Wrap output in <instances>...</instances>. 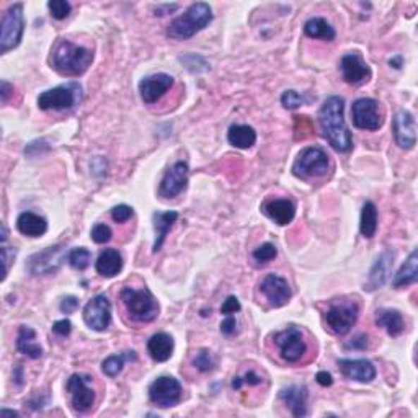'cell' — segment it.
<instances>
[{"instance_id":"24","label":"cell","mask_w":418,"mask_h":418,"mask_svg":"<svg viewBox=\"0 0 418 418\" xmlns=\"http://www.w3.org/2000/svg\"><path fill=\"white\" fill-rule=\"evenodd\" d=\"M15 347H17L20 353L28 356V358L32 359H38L43 356V348L36 342V332L32 327H27V325H22V327L18 328Z\"/></svg>"},{"instance_id":"6","label":"cell","mask_w":418,"mask_h":418,"mask_svg":"<svg viewBox=\"0 0 418 418\" xmlns=\"http://www.w3.org/2000/svg\"><path fill=\"white\" fill-rule=\"evenodd\" d=\"M330 168L328 156L321 147H306L293 165V173L297 178H317L327 175Z\"/></svg>"},{"instance_id":"43","label":"cell","mask_w":418,"mask_h":418,"mask_svg":"<svg viewBox=\"0 0 418 418\" xmlns=\"http://www.w3.org/2000/svg\"><path fill=\"white\" fill-rule=\"evenodd\" d=\"M239 311H240V302L235 296L227 297L223 304V307H221V312L226 314V316H232V314H235Z\"/></svg>"},{"instance_id":"32","label":"cell","mask_w":418,"mask_h":418,"mask_svg":"<svg viewBox=\"0 0 418 418\" xmlns=\"http://www.w3.org/2000/svg\"><path fill=\"white\" fill-rule=\"evenodd\" d=\"M304 33H306L309 38L312 39H322V41H333L335 36V30L332 25H330L325 18H311L309 22L304 25Z\"/></svg>"},{"instance_id":"22","label":"cell","mask_w":418,"mask_h":418,"mask_svg":"<svg viewBox=\"0 0 418 418\" xmlns=\"http://www.w3.org/2000/svg\"><path fill=\"white\" fill-rule=\"evenodd\" d=\"M263 213L270 219L275 221L278 226H288L293 223L294 216H296V206H294L291 199L286 198L268 199L266 203L263 204Z\"/></svg>"},{"instance_id":"21","label":"cell","mask_w":418,"mask_h":418,"mask_svg":"<svg viewBox=\"0 0 418 418\" xmlns=\"http://www.w3.org/2000/svg\"><path fill=\"white\" fill-rule=\"evenodd\" d=\"M338 368L345 378L358 383H371L376 378L374 364L368 359H338Z\"/></svg>"},{"instance_id":"33","label":"cell","mask_w":418,"mask_h":418,"mask_svg":"<svg viewBox=\"0 0 418 418\" xmlns=\"http://www.w3.org/2000/svg\"><path fill=\"white\" fill-rule=\"evenodd\" d=\"M359 230L366 239H373L378 230V208L373 201H366L361 209V223Z\"/></svg>"},{"instance_id":"17","label":"cell","mask_w":418,"mask_h":418,"mask_svg":"<svg viewBox=\"0 0 418 418\" xmlns=\"http://www.w3.org/2000/svg\"><path fill=\"white\" fill-rule=\"evenodd\" d=\"M188 183V165L185 162H177L165 172L159 193L164 198H175L187 188Z\"/></svg>"},{"instance_id":"34","label":"cell","mask_w":418,"mask_h":418,"mask_svg":"<svg viewBox=\"0 0 418 418\" xmlns=\"http://www.w3.org/2000/svg\"><path fill=\"white\" fill-rule=\"evenodd\" d=\"M136 359H137V356L134 352L111 355L102 363V371L108 376V378H116V376L123 371V366H125L126 361H136Z\"/></svg>"},{"instance_id":"37","label":"cell","mask_w":418,"mask_h":418,"mask_svg":"<svg viewBox=\"0 0 418 418\" xmlns=\"http://www.w3.org/2000/svg\"><path fill=\"white\" fill-rule=\"evenodd\" d=\"M281 103L288 110H296V108L306 103V97L301 95L296 90H286L285 94L281 95Z\"/></svg>"},{"instance_id":"47","label":"cell","mask_w":418,"mask_h":418,"mask_svg":"<svg viewBox=\"0 0 418 418\" xmlns=\"http://www.w3.org/2000/svg\"><path fill=\"white\" fill-rule=\"evenodd\" d=\"M13 257H15V250H10V247L2 244V262H4V276H2V280H5V276H7L10 262L13 260Z\"/></svg>"},{"instance_id":"39","label":"cell","mask_w":418,"mask_h":418,"mask_svg":"<svg viewBox=\"0 0 418 418\" xmlns=\"http://www.w3.org/2000/svg\"><path fill=\"white\" fill-rule=\"evenodd\" d=\"M276 254H278L276 247L268 242V244H263L258 247V249L254 252V258L258 263H266L273 260V258L276 257Z\"/></svg>"},{"instance_id":"19","label":"cell","mask_w":418,"mask_h":418,"mask_svg":"<svg viewBox=\"0 0 418 418\" xmlns=\"http://www.w3.org/2000/svg\"><path fill=\"white\" fill-rule=\"evenodd\" d=\"M340 69L343 80L350 85H361L371 79L369 66L361 59L358 53L345 54L340 61Z\"/></svg>"},{"instance_id":"7","label":"cell","mask_w":418,"mask_h":418,"mask_svg":"<svg viewBox=\"0 0 418 418\" xmlns=\"http://www.w3.org/2000/svg\"><path fill=\"white\" fill-rule=\"evenodd\" d=\"M25 30L23 22V5L13 4L8 7L7 12L4 13L2 18V30H0V53L5 54L10 49L17 48L22 41Z\"/></svg>"},{"instance_id":"51","label":"cell","mask_w":418,"mask_h":418,"mask_svg":"<svg viewBox=\"0 0 418 418\" xmlns=\"http://www.w3.org/2000/svg\"><path fill=\"white\" fill-rule=\"evenodd\" d=\"M242 383L250 384V386H257V384L262 383V378H260V376H257L254 371H249V373L245 374V379H242Z\"/></svg>"},{"instance_id":"18","label":"cell","mask_w":418,"mask_h":418,"mask_svg":"<svg viewBox=\"0 0 418 418\" xmlns=\"http://www.w3.org/2000/svg\"><path fill=\"white\" fill-rule=\"evenodd\" d=\"M395 144L402 149H412L417 144V123L410 111L400 110L392 123Z\"/></svg>"},{"instance_id":"25","label":"cell","mask_w":418,"mask_h":418,"mask_svg":"<svg viewBox=\"0 0 418 418\" xmlns=\"http://www.w3.org/2000/svg\"><path fill=\"white\" fill-rule=\"evenodd\" d=\"M98 275L105 278H113L121 271L123 268V257L116 249H105L97 258L95 263Z\"/></svg>"},{"instance_id":"48","label":"cell","mask_w":418,"mask_h":418,"mask_svg":"<svg viewBox=\"0 0 418 418\" xmlns=\"http://www.w3.org/2000/svg\"><path fill=\"white\" fill-rule=\"evenodd\" d=\"M235 327H237V321L232 316H227L226 321L221 324V332L224 335H232L235 332Z\"/></svg>"},{"instance_id":"44","label":"cell","mask_w":418,"mask_h":418,"mask_svg":"<svg viewBox=\"0 0 418 418\" xmlns=\"http://www.w3.org/2000/svg\"><path fill=\"white\" fill-rule=\"evenodd\" d=\"M369 345V338L368 335L361 333V335H356L355 338H352V342H348L345 345V348H353V350H366Z\"/></svg>"},{"instance_id":"41","label":"cell","mask_w":418,"mask_h":418,"mask_svg":"<svg viewBox=\"0 0 418 418\" xmlns=\"http://www.w3.org/2000/svg\"><path fill=\"white\" fill-rule=\"evenodd\" d=\"M133 208L128 204H118L115 208L111 209V218L115 223H126L133 218Z\"/></svg>"},{"instance_id":"31","label":"cell","mask_w":418,"mask_h":418,"mask_svg":"<svg viewBox=\"0 0 418 418\" xmlns=\"http://www.w3.org/2000/svg\"><path fill=\"white\" fill-rule=\"evenodd\" d=\"M227 141L237 149H250L257 142V133L252 126L235 125L227 133Z\"/></svg>"},{"instance_id":"4","label":"cell","mask_w":418,"mask_h":418,"mask_svg":"<svg viewBox=\"0 0 418 418\" xmlns=\"http://www.w3.org/2000/svg\"><path fill=\"white\" fill-rule=\"evenodd\" d=\"M120 297L123 304H125L128 314L134 321L152 322L157 319L159 302L157 299L154 297V294L146 290V288L136 290V288L126 286L121 290Z\"/></svg>"},{"instance_id":"53","label":"cell","mask_w":418,"mask_h":418,"mask_svg":"<svg viewBox=\"0 0 418 418\" xmlns=\"http://www.w3.org/2000/svg\"><path fill=\"white\" fill-rule=\"evenodd\" d=\"M7 415L18 417V412H15V410H7V409H2V410H0V417H7Z\"/></svg>"},{"instance_id":"12","label":"cell","mask_w":418,"mask_h":418,"mask_svg":"<svg viewBox=\"0 0 418 418\" xmlns=\"http://www.w3.org/2000/svg\"><path fill=\"white\" fill-rule=\"evenodd\" d=\"M353 125L364 131H378L383 126V116L379 113L378 102L373 98H359L352 106Z\"/></svg>"},{"instance_id":"42","label":"cell","mask_w":418,"mask_h":418,"mask_svg":"<svg viewBox=\"0 0 418 418\" xmlns=\"http://www.w3.org/2000/svg\"><path fill=\"white\" fill-rule=\"evenodd\" d=\"M48 149H49L48 141H46V139H38V141H32L27 147H25V154L30 157H35L41 152H46Z\"/></svg>"},{"instance_id":"1","label":"cell","mask_w":418,"mask_h":418,"mask_svg":"<svg viewBox=\"0 0 418 418\" xmlns=\"http://www.w3.org/2000/svg\"><path fill=\"white\" fill-rule=\"evenodd\" d=\"M345 102L342 97H330L319 111V125L324 137L338 152H348L353 147V139L345 123Z\"/></svg>"},{"instance_id":"14","label":"cell","mask_w":418,"mask_h":418,"mask_svg":"<svg viewBox=\"0 0 418 418\" xmlns=\"http://www.w3.org/2000/svg\"><path fill=\"white\" fill-rule=\"evenodd\" d=\"M87 381L89 379H85L84 376L74 374L70 376L66 384V389L70 395L72 409L75 412H80V414L89 412L92 407H94V402H95V392L87 386Z\"/></svg>"},{"instance_id":"26","label":"cell","mask_w":418,"mask_h":418,"mask_svg":"<svg viewBox=\"0 0 418 418\" xmlns=\"http://www.w3.org/2000/svg\"><path fill=\"white\" fill-rule=\"evenodd\" d=\"M147 352L154 361L164 363V361L170 359V356L173 353V338L164 332L152 335L151 340L147 342Z\"/></svg>"},{"instance_id":"20","label":"cell","mask_w":418,"mask_h":418,"mask_svg":"<svg viewBox=\"0 0 418 418\" xmlns=\"http://www.w3.org/2000/svg\"><path fill=\"white\" fill-rule=\"evenodd\" d=\"M392 265H394V252L391 249H386L381 252V255L376 258L373 268H371L368 281L364 283V291L373 293L386 285L387 278L391 275Z\"/></svg>"},{"instance_id":"50","label":"cell","mask_w":418,"mask_h":418,"mask_svg":"<svg viewBox=\"0 0 418 418\" xmlns=\"http://www.w3.org/2000/svg\"><path fill=\"white\" fill-rule=\"evenodd\" d=\"M316 379H317V383L321 384V386H324V387L332 386V383H333L332 374L327 373V371H319L317 376H316Z\"/></svg>"},{"instance_id":"5","label":"cell","mask_w":418,"mask_h":418,"mask_svg":"<svg viewBox=\"0 0 418 418\" xmlns=\"http://www.w3.org/2000/svg\"><path fill=\"white\" fill-rule=\"evenodd\" d=\"M80 100L82 87L77 82H67V84L56 87V89L43 92L38 97V106L44 111L70 110V108L79 105Z\"/></svg>"},{"instance_id":"49","label":"cell","mask_w":418,"mask_h":418,"mask_svg":"<svg viewBox=\"0 0 418 418\" xmlns=\"http://www.w3.org/2000/svg\"><path fill=\"white\" fill-rule=\"evenodd\" d=\"M12 94H13V85L2 80V84H0V98H2V103H7L8 97Z\"/></svg>"},{"instance_id":"3","label":"cell","mask_w":418,"mask_h":418,"mask_svg":"<svg viewBox=\"0 0 418 418\" xmlns=\"http://www.w3.org/2000/svg\"><path fill=\"white\" fill-rule=\"evenodd\" d=\"M211 22H213V10H211L209 5L204 2L193 4L187 12L170 23L167 35L168 38L178 41L190 39L196 33H199L201 30L208 27Z\"/></svg>"},{"instance_id":"16","label":"cell","mask_w":418,"mask_h":418,"mask_svg":"<svg viewBox=\"0 0 418 418\" xmlns=\"http://www.w3.org/2000/svg\"><path fill=\"white\" fill-rule=\"evenodd\" d=\"M260 291L271 307H283L291 299V288L285 278L278 275H266L260 283Z\"/></svg>"},{"instance_id":"10","label":"cell","mask_w":418,"mask_h":418,"mask_svg":"<svg viewBox=\"0 0 418 418\" xmlns=\"http://www.w3.org/2000/svg\"><path fill=\"white\" fill-rule=\"evenodd\" d=\"M149 399L161 409L175 407L182 400V384L172 376H162L149 386Z\"/></svg>"},{"instance_id":"45","label":"cell","mask_w":418,"mask_h":418,"mask_svg":"<svg viewBox=\"0 0 418 418\" xmlns=\"http://www.w3.org/2000/svg\"><path fill=\"white\" fill-rule=\"evenodd\" d=\"M77 307H79V299L74 297V296H67L63 299V302H61V312L63 314H72L77 311Z\"/></svg>"},{"instance_id":"40","label":"cell","mask_w":418,"mask_h":418,"mask_svg":"<svg viewBox=\"0 0 418 418\" xmlns=\"http://www.w3.org/2000/svg\"><path fill=\"white\" fill-rule=\"evenodd\" d=\"M111 229L105 224H97L94 229H92V239H94L97 244H106V242L111 240Z\"/></svg>"},{"instance_id":"8","label":"cell","mask_w":418,"mask_h":418,"mask_svg":"<svg viewBox=\"0 0 418 418\" xmlns=\"http://www.w3.org/2000/svg\"><path fill=\"white\" fill-rule=\"evenodd\" d=\"M358 304L355 301H335L325 312L327 327L335 335H347L358 321Z\"/></svg>"},{"instance_id":"11","label":"cell","mask_w":418,"mask_h":418,"mask_svg":"<svg viewBox=\"0 0 418 418\" xmlns=\"http://www.w3.org/2000/svg\"><path fill=\"white\" fill-rule=\"evenodd\" d=\"M275 343L280 350L281 358L288 363H297L306 355L307 345L304 342L302 332L296 327H288L275 335Z\"/></svg>"},{"instance_id":"30","label":"cell","mask_w":418,"mask_h":418,"mask_svg":"<svg viewBox=\"0 0 418 418\" xmlns=\"http://www.w3.org/2000/svg\"><path fill=\"white\" fill-rule=\"evenodd\" d=\"M418 278V252L414 250L410 254V257L407 258L404 265L400 266V270L397 271V275L392 281V286L397 288H407L410 285H414Z\"/></svg>"},{"instance_id":"38","label":"cell","mask_w":418,"mask_h":418,"mask_svg":"<svg viewBox=\"0 0 418 418\" xmlns=\"http://www.w3.org/2000/svg\"><path fill=\"white\" fill-rule=\"evenodd\" d=\"M193 364L196 369L201 371V373H208V371L214 368L213 356H211L208 350H201V352L196 355V358L193 359Z\"/></svg>"},{"instance_id":"15","label":"cell","mask_w":418,"mask_h":418,"mask_svg":"<svg viewBox=\"0 0 418 418\" xmlns=\"http://www.w3.org/2000/svg\"><path fill=\"white\" fill-rule=\"evenodd\" d=\"M173 77L168 74H154L139 82V94L144 103L154 105L172 89Z\"/></svg>"},{"instance_id":"35","label":"cell","mask_w":418,"mask_h":418,"mask_svg":"<svg viewBox=\"0 0 418 418\" xmlns=\"http://www.w3.org/2000/svg\"><path fill=\"white\" fill-rule=\"evenodd\" d=\"M90 260H92L90 250L84 249V247H77V249H72L69 252V255H67V262H69V265L72 268H75V270H80V271L85 270V268H89Z\"/></svg>"},{"instance_id":"27","label":"cell","mask_w":418,"mask_h":418,"mask_svg":"<svg viewBox=\"0 0 418 418\" xmlns=\"http://www.w3.org/2000/svg\"><path fill=\"white\" fill-rule=\"evenodd\" d=\"M17 229L27 237H41L48 230V223H46L43 216L27 211V213H22L18 216Z\"/></svg>"},{"instance_id":"54","label":"cell","mask_w":418,"mask_h":418,"mask_svg":"<svg viewBox=\"0 0 418 418\" xmlns=\"http://www.w3.org/2000/svg\"><path fill=\"white\" fill-rule=\"evenodd\" d=\"M240 386H242V378H234V381H232V387H234V389H239Z\"/></svg>"},{"instance_id":"13","label":"cell","mask_w":418,"mask_h":418,"mask_svg":"<svg viewBox=\"0 0 418 418\" xmlns=\"http://www.w3.org/2000/svg\"><path fill=\"white\" fill-rule=\"evenodd\" d=\"M84 321L95 332H105L111 324V304L105 294H98L87 302L84 309Z\"/></svg>"},{"instance_id":"52","label":"cell","mask_w":418,"mask_h":418,"mask_svg":"<svg viewBox=\"0 0 418 418\" xmlns=\"http://www.w3.org/2000/svg\"><path fill=\"white\" fill-rule=\"evenodd\" d=\"M389 64L394 66L395 69H400V67H402V58H400V56H397V58H392L389 61Z\"/></svg>"},{"instance_id":"29","label":"cell","mask_w":418,"mask_h":418,"mask_svg":"<svg viewBox=\"0 0 418 418\" xmlns=\"http://www.w3.org/2000/svg\"><path fill=\"white\" fill-rule=\"evenodd\" d=\"M376 324H378V327L386 328L391 337H399L405 330L404 317L395 309H381L376 312Z\"/></svg>"},{"instance_id":"36","label":"cell","mask_w":418,"mask_h":418,"mask_svg":"<svg viewBox=\"0 0 418 418\" xmlns=\"http://www.w3.org/2000/svg\"><path fill=\"white\" fill-rule=\"evenodd\" d=\"M48 8L56 20H64L70 13V4L66 0H51L48 2Z\"/></svg>"},{"instance_id":"28","label":"cell","mask_w":418,"mask_h":418,"mask_svg":"<svg viewBox=\"0 0 418 418\" xmlns=\"http://www.w3.org/2000/svg\"><path fill=\"white\" fill-rule=\"evenodd\" d=\"M178 213L177 211H167V213H162V211H157L154 213V227H156V242H154L152 252H159L162 249L165 239H167L168 230L172 229V226L177 223Z\"/></svg>"},{"instance_id":"23","label":"cell","mask_w":418,"mask_h":418,"mask_svg":"<svg viewBox=\"0 0 418 418\" xmlns=\"http://www.w3.org/2000/svg\"><path fill=\"white\" fill-rule=\"evenodd\" d=\"M307 389L304 386H290L280 392V399L294 417L307 415Z\"/></svg>"},{"instance_id":"2","label":"cell","mask_w":418,"mask_h":418,"mask_svg":"<svg viewBox=\"0 0 418 418\" xmlns=\"http://www.w3.org/2000/svg\"><path fill=\"white\" fill-rule=\"evenodd\" d=\"M92 61H94L92 51L67 39L61 41L53 53V67L66 77L82 75L92 66Z\"/></svg>"},{"instance_id":"46","label":"cell","mask_w":418,"mask_h":418,"mask_svg":"<svg viewBox=\"0 0 418 418\" xmlns=\"http://www.w3.org/2000/svg\"><path fill=\"white\" fill-rule=\"evenodd\" d=\"M72 330V324L67 319H63V321H58L53 325V332L56 335H61V337H67Z\"/></svg>"},{"instance_id":"9","label":"cell","mask_w":418,"mask_h":418,"mask_svg":"<svg viewBox=\"0 0 418 418\" xmlns=\"http://www.w3.org/2000/svg\"><path fill=\"white\" fill-rule=\"evenodd\" d=\"M67 255L69 254H66L64 245L48 247V249L36 252V254L28 258L27 270L32 276L54 275V273L63 266Z\"/></svg>"}]
</instances>
